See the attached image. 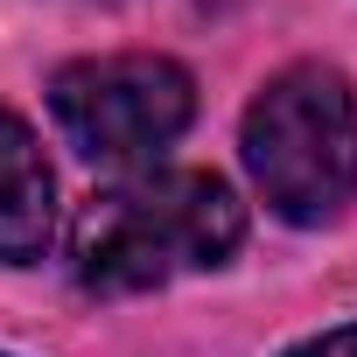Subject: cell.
I'll return each instance as SVG.
<instances>
[{
	"instance_id": "5b68a950",
	"label": "cell",
	"mask_w": 357,
	"mask_h": 357,
	"mask_svg": "<svg viewBox=\"0 0 357 357\" xmlns=\"http://www.w3.org/2000/svg\"><path fill=\"white\" fill-rule=\"evenodd\" d=\"M287 357H357V322H343V329H322V336L294 343Z\"/></svg>"
},
{
	"instance_id": "6da1fadb",
	"label": "cell",
	"mask_w": 357,
	"mask_h": 357,
	"mask_svg": "<svg viewBox=\"0 0 357 357\" xmlns=\"http://www.w3.org/2000/svg\"><path fill=\"white\" fill-rule=\"evenodd\" d=\"M245 204L211 168H147L77 211L70 273L91 294H147L175 273H211L238 252Z\"/></svg>"
},
{
	"instance_id": "8992f818",
	"label": "cell",
	"mask_w": 357,
	"mask_h": 357,
	"mask_svg": "<svg viewBox=\"0 0 357 357\" xmlns=\"http://www.w3.org/2000/svg\"><path fill=\"white\" fill-rule=\"evenodd\" d=\"M0 357H8V350H0Z\"/></svg>"
},
{
	"instance_id": "277c9868",
	"label": "cell",
	"mask_w": 357,
	"mask_h": 357,
	"mask_svg": "<svg viewBox=\"0 0 357 357\" xmlns=\"http://www.w3.org/2000/svg\"><path fill=\"white\" fill-rule=\"evenodd\" d=\"M50 231H56V175L36 133L0 105V266L43 259Z\"/></svg>"
},
{
	"instance_id": "3957f363",
	"label": "cell",
	"mask_w": 357,
	"mask_h": 357,
	"mask_svg": "<svg viewBox=\"0 0 357 357\" xmlns=\"http://www.w3.org/2000/svg\"><path fill=\"white\" fill-rule=\"evenodd\" d=\"M56 133L105 168L154 161L197 119V77L175 56H84L63 63L50 84Z\"/></svg>"
},
{
	"instance_id": "7a4b0ae2",
	"label": "cell",
	"mask_w": 357,
	"mask_h": 357,
	"mask_svg": "<svg viewBox=\"0 0 357 357\" xmlns=\"http://www.w3.org/2000/svg\"><path fill=\"white\" fill-rule=\"evenodd\" d=\"M252 190L287 225H329L357 197V84L336 63H287L245 105Z\"/></svg>"
}]
</instances>
